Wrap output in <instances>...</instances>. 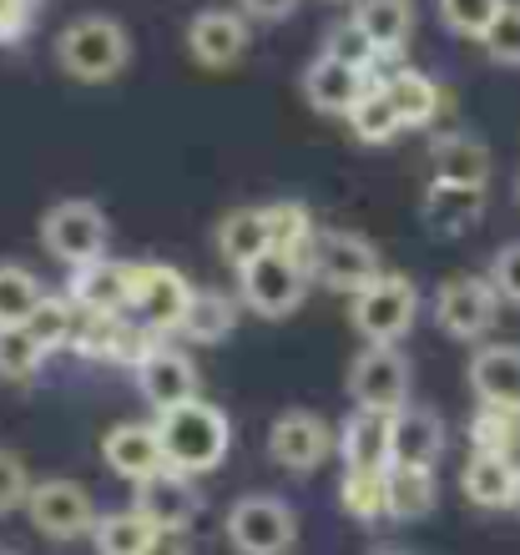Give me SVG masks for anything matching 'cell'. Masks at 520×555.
I'll use <instances>...</instances> for the list:
<instances>
[{
    "label": "cell",
    "mask_w": 520,
    "mask_h": 555,
    "mask_svg": "<svg viewBox=\"0 0 520 555\" xmlns=\"http://www.w3.org/2000/svg\"><path fill=\"white\" fill-rule=\"evenodd\" d=\"M162 444H167V465L182 475H213L232 450V424L228 414L207 404V399H188L177 410L157 414Z\"/></svg>",
    "instance_id": "6da1fadb"
},
{
    "label": "cell",
    "mask_w": 520,
    "mask_h": 555,
    "mask_svg": "<svg viewBox=\"0 0 520 555\" xmlns=\"http://www.w3.org/2000/svg\"><path fill=\"white\" fill-rule=\"evenodd\" d=\"M56 61L72 81H87V87H102L116 81L131 61V36L116 26L112 15H81L56 36Z\"/></svg>",
    "instance_id": "7a4b0ae2"
},
{
    "label": "cell",
    "mask_w": 520,
    "mask_h": 555,
    "mask_svg": "<svg viewBox=\"0 0 520 555\" xmlns=\"http://www.w3.org/2000/svg\"><path fill=\"white\" fill-rule=\"evenodd\" d=\"M308 293V258L293 248H268L238 268V298L258 319H289Z\"/></svg>",
    "instance_id": "3957f363"
},
{
    "label": "cell",
    "mask_w": 520,
    "mask_h": 555,
    "mask_svg": "<svg viewBox=\"0 0 520 555\" xmlns=\"http://www.w3.org/2000/svg\"><path fill=\"white\" fill-rule=\"evenodd\" d=\"M415 319H419V293L405 273H384L348 298V323H354V334L369 338V344L405 338L409 328H415Z\"/></svg>",
    "instance_id": "277c9868"
},
{
    "label": "cell",
    "mask_w": 520,
    "mask_h": 555,
    "mask_svg": "<svg viewBox=\"0 0 520 555\" xmlns=\"http://www.w3.org/2000/svg\"><path fill=\"white\" fill-rule=\"evenodd\" d=\"M41 243L51 248V258H61L66 268H87V263H97V258H106L112 222H106V212L97 203H87V197H66V203L46 207Z\"/></svg>",
    "instance_id": "5b68a950"
},
{
    "label": "cell",
    "mask_w": 520,
    "mask_h": 555,
    "mask_svg": "<svg viewBox=\"0 0 520 555\" xmlns=\"http://www.w3.org/2000/svg\"><path fill=\"white\" fill-rule=\"evenodd\" d=\"M192 283L167 263H137V283H131V313L127 319L142 334H177L192 308Z\"/></svg>",
    "instance_id": "8992f818"
},
{
    "label": "cell",
    "mask_w": 520,
    "mask_h": 555,
    "mask_svg": "<svg viewBox=\"0 0 520 555\" xmlns=\"http://www.w3.org/2000/svg\"><path fill=\"white\" fill-rule=\"evenodd\" d=\"M228 541L238 555H289L299 520L278 495H243L228 511Z\"/></svg>",
    "instance_id": "52a82bcc"
},
{
    "label": "cell",
    "mask_w": 520,
    "mask_h": 555,
    "mask_svg": "<svg viewBox=\"0 0 520 555\" xmlns=\"http://www.w3.org/2000/svg\"><path fill=\"white\" fill-rule=\"evenodd\" d=\"M500 319V288L491 278L460 273L445 278L440 293H434V323L445 328L449 338H485Z\"/></svg>",
    "instance_id": "ba28073f"
},
{
    "label": "cell",
    "mask_w": 520,
    "mask_h": 555,
    "mask_svg": "<svg viewBox=\"0 0 520 555\" xmlns=\"http://www.w3.org/2000/svg\"><path fill=\"white\" fill-rule=\"evenodd\" d=\"M409 359L394 344H364V353L348 364V399L364 410H405L409 404Z\"/></svg>",
    "instance_id": "9c48e42d"
},
{
    "label": "cell",
    "mask_w": 520,
    "mask_h": 555,
    "mask_svg": "<svg viewBox=\"0 0 520 555\" xmlns=\"http://www.w3.org/2000/svg\"><path fill=\"white\" fill-rule=\"evenodd\" d=\"M26 515L30 526L51 535V541H76V535H91L97 530V500H91L87 485L76 480H41L30 485V500H26Z\"/></svg>",
    "instance_id": "30bf717a"
},
{
    "label": "cell",
    "mask_w": 520,
    "mask_h": 555,
    "mask_svg": "<svg viewBox=\"0 0 520 555\" xmlns=\"http://www.w3.org/2000/svg\"><path fill=\"white\" fill-rule=\"evenodd\" d=\"M308 268H314L329 288H344L348 298L359 288H369L375 278H384L379 248L359 233H314V243H308Z\"/></svg>",
    "instance_id": "8fae6325"
},
{
    "label": "cell",
    "mask_w": 520,
    "mask_h": 555,
    "mask_svg": "<svg viewBox=\"0 0 520 555\" xmlns=\"http://www.w3.org/2000/svg\"><path fill=\"white\" fill-rule=\"evenodd\" d=\"M131 283H137V263L97 258V263H87V268H72V288H66V298L76 304L81 319H127L131 313Z\"/></svg>",
    "instance_id": "7c38bea8"
},
{
    "label": "cell",
    "mask_w": 520,
    "mask_h": 555,
    "mask_svg": "<svg viewBox=\"0 0 520 555\" xmlns=\"http://www.w3.org/2000/svg\"><path fill=\"white\" fill-rule=\"evenodd\" d=\"M333 450V429L324 424V414L314 410H283L268 429V454L289 475H314Z\"/></svg>",
    "instance_id": "4fadbf2b"
},
{
    "label": "cell",
    "mask_w": 520,
    "mask_h": 555,
    "mask_svg": "<svg viewBox=\"0 0 520 555\" xmlns=\"http://www.w3.org/2000/svg\"><path fill=\"white\" fill-rule=\"evenodd\" d=\"M137 395L157 414L177 410V404L198 399V364L182 349H173V344H152L137 359Z\"/></svg>",
    "instance_id": "5bb4252c"
},
{
    "label": "cell",
    "mask_w": 520,
    "mask_h": 555,
    "mask_svg": "<svg viewBox=\"0 0 520 555\" xmlns=\"http://www.w3.org/2000/svg\"><path fill=\"white\" fill-rule=\"evenodd\" d=\"M102 460L116 480L142 485L157 469H167V444H162L157 424H112L102 435Z\"/></svg>",
    "instance_id": "9a60e30c"
},
{
    "label": "cell",
    "mask_w": 520,
    "mask_h": 555,
    "mask_svg": "<svg viewBox=\"0 0 520 555\" xmlns=\"http://www.w3.org/2000/svg\"><path fill=\"white\" fill-rule=\"evenodd\" d=\"M137 511H142L157 530H167V535H182V530L198 520L203 500H198L192 475H182V469L167 465V469H157L152 480L137 485Z\"/></svg>",
    "instance_id": "2e32d148"
},
{
    "label": "cell",
    "mask_w": 520,
    "mask_h": 555,
    "mask_svg": "<svg viewBox=\"0 0 520 555\" xmlns=\"http://www.w3.org/2000/svg\"><path fill=\"white\" fill-rule=\"evenodd\" d=\"M339 460H344V469H390L394 465V414L354 404V414L339 429Z\"/></svg>",
    "instance_id": "e0dca14e"
},
{
    "label": "cell",
    "mask_w": 520,
    "mask_h": 555,
    "mask_svg": "<svg viewBox=\"0 0 520 555\" xmlns=\"http://www.w3.org/2000/svg\"><path fill=\"white\" fill-rule=\"evenodd\" d=\"M188 51L198 56V66H232V61L248 51V21L243 11H228V5H207V11L192 15L188 26Z\"/></svg>",
    "instance_id": "ac0fdd59"
},
{
    "label": "cell",
    "mask_w": 520,
    "mask_h": 555,
    "mask_svg": "<svg viewBox=\"0 0 520 555\" xmlns=\"http://www.w3.org/2000/svg\"><path fill=\"white\" fill-rule=\"evenodd\" d=\"M516 480L520 465H510V454L500 450H470L460 469V490L475 511H516Z\"/></svg>",
    "instance_id": "d6986e66"
},
{
    "label": "cell",
    "mask_w": 520,
    "mask_h": 555,
    "mask_svg": "<svg viewBox=\"0 0 520 555\" xmlns=\"http://www.w3.org/2000/svg\"><path fill=\"white\" fill-rule=\"evenodd\" d=\"M364 91H369V72H359V66H348L339 56H318L304 72V96L324 117H348Z\"/></svg>",
    "instance_id": "ffe728a7"
},
{
    "label": "cell",
    "mask_w": 520,
    "mask_h": 555,
    "mask_svg": "<svg viewBox=\"0 0 520 555\" xmlns=\"http://www.w3.org/2000/svg\"><path fill=\"white\" fill-rule=\"evenodd\" d=\"M470 389L480 404L520 414V349L516 344H485L470 359Z\"/></svg>",
    "instance_id": "44dd1931"
},
{
    "label": "cell",
    "mask_w": 520,
    "mask_h": 555,
    "mask_svg": "<svg viewBox=\"0 0 520 555\" xmlns=\"http://www.w3.org/2000/svg\"><path fill=\"white\" fill-rule=\"evenodd\" d=\"M213 243H217V253H223V263H232V268L253 263L258 253L278 248L274 212H268V207H232L228 218L217 222Z\"/></svg>",
    "instance_id": "7402d4cb"
},
{
    "label": "cell",
    "mask_w": 520,
    "mask_h": 555,
    "mask_svg": "<svg viewBox=\"0 0 520 555\" xmlns=\"http://www.w3.org/2000/svg\"><path fill=\"white\" fill-rule=\"evenodd\" d=\"M445 454V424L424 404H405L394 410V465H419L434 469V460Z\"/></svg>",
    "instance_id": "603a6c76"
},
{
    "label": "cell",
    "mask_w": 520,
    "mask_h": 555,
    "mask_svg": "<svg viewBox=\"0 0 520 555\" xmlns=\"http://www.w3.org/2000/svg\"><path fill=\"white\" fill-rule=\"evenodd\" d=\"M430 167L440 182H460V188H485L491 182V146L475 142V137L445 132L430 142Z\"/></svg>",
    "instance_id": "cb8c5ba5"
},
{
    "label": "cell",
    "mask_w": 520,
    "mask_h": 555,
    "mask_svg": "<svg viewBox=\"0 0 520 555\" xmlns=\"http://www.w3.org/2000/svg\"><path fill=\"white\" fill-rule=\"evenodd\" d=\"M424 218L430 228L440 233H465V228H475L480 212H485V188H460V182H440L434 177L430 188H424Z\"/></svg>",
    "instance_id": "d4e9b609"
},
{
    "label": "cell",
    "mask_w": 520,
    "mask_h": 555,
    "mask_svg": "<svg viewBox=\"0 0 520 555\" xmlns=\"http://www.w3.org/2000/svg\"><path fill=\"white\" fill-rule=\"evenodd\" d=\"M354 21H359L364 36L375 41L379 56L390 61V56L405 51L409 30H415V0H359Z\"/></svg>",
    "instance_id": "484cf974"
},
{
    "label": "cell",
    "mask_w": 520,
    "mask_h": 555,
    "mask_svg": "<svg viewBox=\"0 0 520 555\" xmlns=\"http://www.w3.org/2000/svg\"><path fill=\"white\" fill-rule=\"evenodd\" d=\"M434 469L419 465H390L384 469V500H390V520H424L434 511Z\"/></svg>",
    "instance_id": "4316f807"
},
{
    "label": "cell",
    "mask_w": 520,
    "mask_h": 555,
    "mask_svg": "<svg viewBox=\"0 0 520 555\" xmlns=\"http://www.w3.org/2000/svg\"><path fill=\"white\" fill-rule=\"evenodd\" d=\"M344 121L354 127V137L369 142V146H384V142H394V137L405 132L399 106H394V96H390V81H369V91L354 102V112H348Z\"/></svg>",
    "instance_id": "83f0119b"
},
{
    "label": "cell",
    "mask_w": 520,
    "mask_h": 555,
    "mask_svg": "<svg viewBox=\"0 0 520 555\" xmlns=\"http://www.w3.org/2000/svg\"><path fill=\"white\" fill-rule=\"evenodd\" d=\"M232 328H238V304H232L228 293H217V288H198L192 293L188 319H182L177 334L192 338V344H223Z\"/></svg>",
    "instance_id": "f1b7e54d"
},
{
    "label": "cell",
    "mask_w": 520,
    "mask_h": 555,
    "mask_svg": "<svg viewBox=\"0 0 520 555\" xmlns=\"http://www.w3.org/2000/svg\"><path fill=\"white\" fill-rule=\"evenodd\" d=\"M152 541H157V526H152L137 505H131V511L102 515V520H97V530H91L97 555H142Z\"/></svg>",
    "instance_id": "f546056e"
},
{
    "label": "cell",
    "mask_w": 520,
    "mask_h": 555,
    "mask_svg": "<svg viewBox=\"0 0 520 555\" xmlns=\"http://www.w3.org/2000/svg\"><path fill=\"white\" fill-rule=\"evenodd\" d=\"M46 304V283L21 263H0V328L30 323Z\"/></svg>",
    "instance_id": "4dcf8cb0"
},
{
    "label": "cell",
    "mask_w": 520,
    "mask_h": 555,
    "mask_svg": "<svg viewBox=\"0 0 520 555\" xmlns=\"http://www.w3.org/2000/svg\"><path fill=\"white\" fill-rule=\"evenodd\" d=\"M390 96H394V106H399V121H405V127H430L445 91H440V81H434V76L405 66V72L390 76Z\"/></svg>",
    "instance_id": "1f68e13d"
},
{
    "label": "cell",
    "mask_w": 520,
    "mask_h": 555,
    "mask_svg": "<svg viewBox=\"0 0 520 555\" xmlns=\"http://www.w3.org/2000/svg\"><path fill=\"white\" fill-rule=\"evenodd\" d=\"M46 338L30 328V323H15V328H0V379L26 384L36 369L46 364Z\"/></svg>",
    "instance_id": "d6a6232c"
},
{
    "label": "cell",
    "mask_w": 520,
    "mask_h": 555,
    "mask_svg": "<svg viewBox=\"0 0 520 555\" xmlns=\"http://www.w3.org/2000/svg\"><path fill=\"white\" fill-rule=\"evenodd\" d=\"M339 500L354 520H384L390 515V500H384V469H344V485H339Z\"/></svg>",
    "instance_id": "836d02e7"
},
{
    "label": "cell",
    "mask_w": 520,
    "mask_h": 555,
    "mask_svg": "<svg viewBox=\"0 0 520 555\" xmlns=\"http://www.w3.org/2000/svg\"><path fill=\"white\" fill-rule=\"evenodd\" d=\"M434 5H440L445 30L460 36V41H485L495 26V15L506 11V0H434Z\"/></svg>",
    "instance_id": "e575fe53"
},
{
    "label": "cell",
    "mask_w": 520,
    "mask_h": 555,
    "mask_svg": "<svg viewBox=\"0 0 520 555\" xmlns=\"http://www.w3.org/2000/svg\"><path fill=\"white\" fill-rule=\"evenodd\" d=\"M470 439H475V450L510 454V444L520 439V414L516 410H495V404H480L475 424H470Z\"/></svg>",
    "instance_id": "d590c367"
},
{
    "label": "cell",
    "mask_w": 520,
    "mask_h": 555,
    "mask_svg": "<svg viewBox=\"0 0 520 555\" xmlns=\"http://www.w3.org/2000/svg\"><path fill=\"white\" fill-rule=\"evenodd\" d=\"M324 56H339V61H348V66H359V72H369L375 61H384L375 51V41L364 36V26L348 15V21H339V26L329 30V46H324Z\"/></svg>",
    "instance_id": "8d00e7d4"
},
{
    "label": "cell",
    "mask_w": 520,
    "mask_h": 555,
    "mask_svg": "<svg viewBox=\"0 0 520 555\" xmlns=\"http://www.w3.org/2000/svg\"><path fill=\"white\" fill-rule=\"evenodd\" d=\"M485 56L495 61V66H520V5L516 0H506V11L495 15L491 36H485Z\"/></svg>",
    "instance_id": "74e56055"
},
{
    "label": "cell",
    "mask_w": 520,
    "mask_h": 555,
    "mask_svg": "<svg viewBox=\"0 0 520 555\" xmlns=\"http://www.w3.org/2000/svg\"><path fill=\"white\" fill-rule=\"evenodd\" d=\"M26 500H30V475H26V465H21V454L0 450V515L21 511Z\"/></svg>",
    "instance_id": "f35d334b"
},
{
    "label": "cell",
    "mask_w": 520,
    "mask_h": 555,
    "mask_svg": "<svg viewBox=\"0 0 520 555\" xmlns=\"http://www.w3.org/2000/svg\"><path fill=\"white\" fill-rule=\"evenodd\" d=\"M491 283L500 288V298H506V304H520V243H506V248L495 253Z\"/></svg>",
    "instance_id": "ab89813d"
},
{
    "label": "cell",
    "mask_w": 520,
    "mask_h": 555,
    "mask_svg": "<svg viewBox=\"0 0 520 555\" xmlns=\"http://www.w3.org/2000/svg\"><path fill=\"white\" fill-rule=\"evenodd\" d=\"M238 11L243 15H253V21H289L293 11H299V0H238Z\"/></svg>",
    "instance_id": "60d3db41"
},
{
    "label": "cell",
    "mask_w": 520,
    "mask_h": 555,
    "mask_svg": "<svg viewBox=\"0 0 520 555\" xmlns=\"http://www.w3.org/2000/svg\"><path fill=\"white\" fill-rule=\"evenodd\" d=\"M142 555H192V551H188V541H182V535H167V530H157V541L147 545Z\"/></svg>",
    "instance_id": "b9f144b4"
},
{
    "label": "cell",
    "mask_w": 520,
    "mask_h": 555,
    "mask_svg": "<svg viewBox=\"0 0 520 555\" xmlns=\"http://www.w3.org/2000/svg\"><path fill=\"white\" fill-rule=\"evenodd\" d=\"M516 515H520V480H516Z\"/></svg>",
    "instance_id": "7bdbcfd3"
},
{
    "label": "cell",
    "mask_w": 520,
    "mask_h": 555,
    "mask_svg": "<svg viewBox=\"0 0 520 555\" xmlns=\"http://www.w3.org/2000/svg\"><path fill=\"white\" fill-rule=\"evenodd\" d=\"M516 197H520V182H516Z\"/></svg>",
    "instance_id": "ee69618b"
},
{
    "label": "cell",
    "mask_w": 520,
    "mask_h": 555,
    "mask_svg": "<svg viewBox=\"0 0 520 555\" xmlns=\"http://www.w3.org/2000/svg\"><path fill=\"white\" fill-rule=\"evenodd\" d=\"M0 555H11V551H0Z\"/></svg>",
    "instance_id": "f6af8a7d"
}]
</instances>
